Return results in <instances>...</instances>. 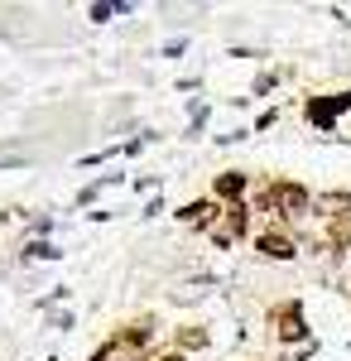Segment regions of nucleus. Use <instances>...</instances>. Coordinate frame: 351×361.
Instances as JSON below:
<instances>
[{
  "label": "nucleus",
  "instance_id": "1",
  "mask_svg": "<svg viewBox=\"0 0 351 361\" xmlns=\"http://www.w3.org/2000/svg\"><path fill=\"white\" fill-rule=\"evenodd\" d=\"M270 207L289 212V217H303L313 207V197H308V188H298V183H279V188H270Z\"/></svg>",
  "mask_w": 351,
  "mask_h": 361
},
{
  "label": "nucleus",
  "instance_id": "2",
  "mask_svg": "<svg viewBox=\"0 0 351 361\" xmlns=\"http://www.w3.org/2000/svg\"><path fill=\"white\" fill-rule=\"evenodd\" d=\"M241 231H245V207H226L221 222H212V241H216V246H231Z\"/></svg>",
  "mask_w": 351,
  "mask_h": 361
},
{
  "label": "nucleus",
  "instance_id": "3",
  "mask_svg": "<svg viewBox=\"0 0 351 361\" xmlns=\"http://www.w3.org/2000/svg\"><path fill=\"white\" fill-rule=\"evenodd\" d=\"M255 246H260V255H270V260H289V255L298 250L284 231H260V241H255Z\"/></svg>",
  "mask_w": 351,
  "mask_h": 361
},
{
  "label": "nucleus",
  "instance_id": "4",
  "mask_svg": "<svg viewBox=\"0 0 351 361\" xmlns=\"http://www.w3.org/2000/svg\"><path fill=\"white\" fill-rule=\"evenodd\" d=\"M303 333H308V328H303V313H298V304H284V308H279V337H284V342H298Z\"/></svg>",
  "mask_w": 351,
  "mask_h": 361
},
{
  "label": "nucleus",
  "instance_id": "5",
  "mask_svg": "<svg viewBox=\"0 0 351 361\" xmlns=\"http://www.w3.org/2000/svg\"><path fill=\"white\" fill-rule=\"evenodd\" d=\"M178 217H183V222H188L192 231H202V226H212V217H216V202H207V197H202V202H188V207H183Z\"/></svg>",
  "mask_w": 351,
  "mask_h": 361
},
{
  "label": "nucleus",
  "instance_id": "6",
  "mask_svg": "<svg viewBox=\"0 0 351 361\" xmlns=\"http://www.w3.org/2000/svg\"><path fill=\"white\" fill-rule=\"evenodd\" d=\"M245 193V173H216V197H236Z\"/></svg>",
  "mask_w": 351,
  "mask_h": 361
},
{
  "label": "nucleus",
  "instance_id": "7",
  "mask_svg": "<svg viewBox=\"0 0 351 361\" xmlns=\"http://www.w3.org/2000/svg\"><path fill=\"white\" fill-rule=\"evenodd\" d=\"M327 241H332L337 250L351 246V212H347V217H332V226H327Z\"/></svg>",
  "mask_w": 351,
  "mask_h": 361
},
{
  "label": "nucleus",
  "instance_id": "8",
  "mask_svg": "<svg viewBox=\"0 0 351 361\" xmlns=\"http://www.w3.org/2000/svg\"><path fill=\"white\" fill-rule=\"evenodd\" d=\"M318 207H323L327 217H347V207H351V193H323V197H318Z\"/></svg>",
  "mask_w": 351,
  "mask_h": 361
},
{
  "label": "nucleus",
  "instance_id": "9",
  "mask_svg": "<svg viewBox=\"0 0 351 361\" xmlns=\"http://www.w3.org/2000/svg\"><path fill=\"white\" fill-rule=\"evenodd\" d=\"M342 111V106H337V97H332V102H313V106H308V116H313V121H318V126H332V116Z\"/></svg>",
  "mask_w": 351,
  "mask_h": 361
},
{
  "label": "nucleus",
  "instance_id": "10",
  "mask_svg": "<svg viewBox=\"0 0 351 361\" xmlns=\"http://www.w3.org/2000/svg\"><path fill=\"white\" fill-rule=\"evenodd\" d=\"M178 347H183V352H188V347L197 352V347H207V333H197V328L188 333V328H183V333H178Z\"/></svg>",
  "mask_w": 351,
  "mask_h": 361
},
{
  "label": "nucleus",
  "instance_id": "11",
  "mask_svg": "<svg viewBox=\"0 0 351 361\" xmlns=\"http://www.w3.org/2000/svg\"><path fill=\"white\" fill-rule=\"evenodd\" d=\"M25 255H29V260H58V246H49V241H34Z\"/></svg>",
  "mask_w": 351,
  "mask_h": 361
},
{
  "label": "nucleus",
  "instance_id": "12",
  "mask_svg": "<svg viewBox=\"0 0 351 361\" xmlns=\"http://www.w3.org/2000/svg\"><path fill=\"white\" fill-rule=\"evenodd\" d=\"M125 10H130V5H121V0H116V5H92V20H111V15H125Z\"/></svg>",
  "mask_w": 351,
  "mask_h": 361
},
{
  "label": "nucleus",
  "instance_id": "13",
  "mask_svg": "<svg viewBox=\"0 0 351 361\" xmlns=\"http://www.w3.org/2000/svg\"><path fill=\"white\" fill-rule=\"evenodd\" d=\"M144 337H154V328H149V323H135V328H130V333H125V342H144Z\"/></svg>",
  "mask_w": 351,
  "mask_h": 361
},
{
  "label": "nucleus",
  "instance_id": "14",
  "mask_svg": "<svg viewBox=\"0 0 351 361\" xmlns=\"http://www.w3.org/2000/svg\"><path fill=\"white\" fill-rule=\"evenodd\" d=\"M97 361H106V352H101V357H97Z\"/></svg>",
  "mask_w": 351,
  "mask_h": 361
},
{
  "label": "nucleus",
  "instance_id": "15",
  "mask_svg": "<svg viewBox=\"0 0 351 361\" xmlns=\"http://www.w3.org/2000/svg\"><path fill=\"white\" fill-rule=\"evenodd\" d=\"M168 361H183V357H168Z\"/></svg>",
  "mask_w": 351,
  "mask_h": 361
}]
</instances>
